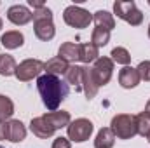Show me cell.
Here are the masks:
<instances>
[{"label": "cell", "mask_w": 150, "mask_h": 148, "mask_svg": "<svg viewBox=\"0 0 150 148\" xmlns=\"http://www.w3.org/2000/svg\"><path fill=\"white\" fill-rule=\"evenodd\" d=\"M5 131H7V120L5 122H0V141L5 140Z\"/></svg>", "instance_id": "4dcf8cb0"}, {"label": "cell", "mask_w": 150, "mask_h": 148, "mask_svg": "<svg viewBox=\"0 0 150 148\" xmlns=\"http://www.w3.org/2000/svg\"><path fill=\"white\" fill-rule=\"evenodd\" d=\"M98 58H100V54H98V47L96 45H93L91 42L89 44H80V61L82 63L89 65V63L96 61Z\"/></svg>", "instance_id": "44dd1931"}, {"label": "cell", "mask_w": 150, "mask_h": 148, "mask_svg": "<svg viewBox=\"0 0 150 148\" xmlns=\"http://www.w3.org/2000/svg\"><path fill=\"white\" fill-rule=\"evenodd\" d=\"M37 91L40 94V98H42L44 106L49 111H56L59 108V105L67 99V96L70 92V87L59 77L45 73L37 78Z\"/></svg>", "instance_id": "6da1fadb"}, {"label": "cell", "mask_w": 150, "mask_h": 148, "mask_svg": "<svg viewBox=\"0 0 150 148\" xmlns=\"http://www.w3.org/2000/svg\"><path fill=\"white\" fill-rule=\"evenodd\" d=\"M93 122L89 118H75L68 124L67 132H68V140H72L75 143H84L91 138L93 134Z\"/></svg>", "instance_id": "277c9868"}, {"label": "cell", "mask_w": 150, "mask_h": 148, "mask_svg": "<svg viewBox=\"0 0 150 148\" xmlns=\"http://www.w3.org/2000/svg\"><path fill=\"white\" fill-rule=\"evenodd\" d=\"M42 70H44V63L40 59H25L16 68V78L21 82H28L33 80L35 77L38 78Z\"/></svg>", "instance_id": "52a82bcc"}, {"label": "cell", "mask_w": 150, "mask_h": 148, "mask_svg": "<svg viewBox=\"0 0 150 148\" xmlns=\"http://www.w3.org/2000/svg\"><path fill=\"white\" fill-rule=\"evenodd\" d=\"M14 113V103L11 98L0 94V122H5L12 117Z\"/></svg>", "instance_id": "cb8c5ba5"}, {"label": "cell", "mask_w": 150, "mask_h": 148, "mask_svg": "<svg viewBox=\"0 0 150 148\" xmlns=\"http://www.w3.org/2000/svg\"><path fill=\"white\" fill-rule=\"evenodd\" d=\"M0 148H4V147H0Z\"/></svg>", "instance_id": "8d00e7d4"}, {"label": "cell", "mask_w": 150, "mask_h": 148, "mask_svg": "<svg viewBox=\"0 0 150 148\" xmlns=\"http://www.w3.org/2000/svg\"><path fill=\"white\" fill-rule=\"evenodd\" d=\"M67 82L70 84V85H74L75 91H82V66H70L68 68V72H67Z\"/></svg>", "instance_id": "7402d4cb"}, {"label": "cell", "mask_w": 150, "mask_h": 148, "mask_svg": "<svg viewBox=\"0 0 150 148\" xmlns=\"http://www.w3.org/2000/svg\"><path fill=\"white\" fill-rule=\"evenodd\" d=\"M7 19L16 26H23V25H28L33 19V12L26 5L16 4V5H11L7 9Z\"/></svg>", "instance_id": "ba28073f"}, {"label": "cell", "mask_w": 150, "mask_h": 148, "mask_svg": "<svg viewBox=\"0 0 150 148\" xmlns=\"http://www.w3.org/2000/svg\"><path fill=\"white\" fill-rule=\"evenodd\" d=\"M0 42H2V45L5 47V49H18V47H21L23 44H25V37H23V33L21 32H18V30H12V32H5L2 38H0Z\"/></svg>", "instance_id": "e0dca14e"}, {"label": "cell", "mask_w": 150, "mask_h": 148, "mask_svg": "<svg viewBox=\"0 0 150 148\" xmlns=\"http://www.w3.org/2000/svg\"><path fill=\"white\" fill-rule=\"evenodd\" d=\"M149 5H150V0H149Z\"/></svg>", "instance_id": "d590c367"}, {"label": "cell", "mask_w": 150, "mask_h": 148, "mask_svg": "<svg viewBox=\"0 0 150 148\" xmlns=\"http://www.w3.org/2000/svg\"><path fill=\"white\" fill-rule=\"evenodd\" d=\"M2 25H4V23H2V19H0V30H2Z\"/></svg>", "instance_id": "d6a6232c"}, {"label": "cell", "mask_w": 150, "mask_h": 148, "mask_svg": "<svg viewBox=\"0 0 150 148\" xmlns=\"http://www.w3.org/2000/svg\"><path fill=\"white\" fill-rule=\"evenodd\" d=\"M93 21L96 23V28H103V30H108V32H112L113 28H115L113 14H110L108 11H98V12H94Z\"/></svg>", "instance_id": "ac0fdd59"}, {"label": "cell", "mask_w": 150, "mask_h": 148, "mask_svg": "<svg viewBox=\"0 0 150 148\" xmlns=\"http://www.w3.org/2000/svg\"><path fill=\"white\" fill-rule=\"evenodd\" d=\"M149 37H150V25H149Z\"/></svg>", "instance_id": "836d02e7"}, {"label": "cell", "mask_w": 150, "mask_h": 148, "mask_svg": "<svg viewBox=\"0 0 150 148\" xmlns=\"http://www.w3.org/2000/svg\"><path fill=\"white\" fill-rule=\"evenodd\" d=\"M98 89H100V87L96 85V82H94V78H93L91 68L82 66V91H84L86 98H87V99H93V98L98 94Z\"/></svg>", "instance_id": "9a60e30c"}, {"label": "cell", "mask_w": 150, "mask_h": 148, "mask_svg": "<svg viewBox=\"0 0 150 148\" xmlns=\"http://www.w3.org/2000/svg\"><path fill=\"white\" fill-rule=\"evenodd\" d=\"M58 58L65 59L67 63L80 61V44H74V42H65V44H61V47H59V51H58Z\"/></svg>", "instance_id": "7c38bea8"}, {"label": "cell", "mask_w": 150, "mask_h": 148, "mask_svg": "<svg viewBox=\"0 0 150 148\" xmlns=\"http://www.w3.org/2000/svg\"><path fill=\"white\" fill-rule=\"evenodd\" d=\"M113 12L117 14V18L129 23L131 26H140L143 23V14L133 0L131 2H115L113 4Z\"/></svg>", "instance_id": "3957f363"}, {"label": "cell", "mask_w": 150, "mask_h": 148, "mask_svg": "<svg viewBox=\"0 0 150 148\" xmlns=\"http://www.w3.org/2000/svg\"><path fill=\"white\" fill-rule=\"evenodd\" d=\"M91 73H93V78L96 82L98 87L101 85H107L112 78V73H113V61L110 58H98L94 61V66L91 68Z\"/></svg>", "instance_id": "8992f818"}, {"label": "cell", "mask_w": 150, "mask_h": 148, "mask_svg": "<svg viewBox=\"0 0 150 148\" xmlns=\"http://www.w3.org/2000/svg\"><path fill=\"white\" fill-rule=\"evenodd\" d=\"M52 148H72V145H70V141H68L67 138L59 136V138H56V140L52 141Z\"/></svg>", "instance_id": "f1b7e54d"}, {"label": "cell", "mask_w": 150, "mask_h": 148, "mask_svg": "<svg viewBox=\"0 0 150 148\" xmlns=\"http://www.w3.org/2000/svg\"><path fill=\"white\" fill-rule=\"evenodd\" d=\"M136 72L140 75V80L150 82V61H142L136 68Z\"/></svg>", "instance_id": "4316f807"}, {"label": "cell", "mask_w": 150, "mask_h": 148, "mask_svg": "<svg viewBox=\"0 0 150 148\" xmlns=\"http://www.w3.org/2000/svg\"><path fill=\"white\" fill-rule=\"evenodd\" d=\"M119 84L124 87V89H133L140 84V75L136 72V68L133 66H124L120 72H119Z\"/></svg>", "instance_id": "4fadbf2b"}, {"label": "cell", "mask_w": 150, "mask_h": 148, "mask_svg": "<svg viewBox=\"0 0 150 148\" xmlns=\"http://www.w3.org/2000/svg\"><path fill=\"white\" fill-rule=\"evenodd\" d=\"M30 129H32V132L40 138V140H47V138H51L54 132H56V129L44 118V115L42 117H35V118H32V122H30Z\"/></svg>", "instance_id": "8fae6325"}, {"label": "cell", "mask_w": 150, "mask_h": 148, "mask_svg": "<svg viewBox=\"0 0 150 148\" xmlns=\"http://www.w3.org/2000/svg\"><path fill=\"white\" fill-rule=\"evenodd\" d=\"M38 19H52V11L47 5H44L42 9L33 11V21H38Z\"/></svg>", "instance_id": "83f0119b"}, {"label": "cell", "mask_w": 150, "mask_h": 148, "mask_svg": "<svg viewBox=\"0 0 150 148\" xmlns=\"http://www.w3.org/2000/svg\"><path fill=\"white\" fill-rule=\"evenodd\" d=\"M63 19L72 28H87L93 21V16L89 14V11L79 5H68L63 12Z\"/></svg>", "instance_id": "5b68a950"}, {"label": "cell", "mask_w": 150, "mask_h": 148, "mask_svg": "<svg viewBox=\"0 0 150 148\" xmlns=\"http://www.w3.org/2000/svg\"><path fill=\"white\" fill-rule=\"evenodd\" d=\"M113 143H115V134L110 127H103L98 131L94 140V148H112Z\"/></svg>", "instance_id": "d6986e66"}, {"label": "cell", "mask_w": 150, "mask_h": 148, "mask_svg": "<svg viewBox=\"0 0 150 148\" xmlns=\"http://www.w3.org/2000/svg\"><path fill=\"white\" fill-rule=\"evenodd\" d=\"M26 138V127L21 120H7V131H5V140L12 143H19Z\"/></svg>", "instance_id": "30bf717a"}, {"label": "cell", "mask_w": 150, "mask_h": 148, "mask_svg": "<svg viewBox=\"0 0 150 148\" xmlns=\"http://www.w3.org/2000/svg\"><path fill=\"white\" fill-rule=\"evenodd\" d=\"M110 56H112L110 59H112L113 63H117V65L129 66V63H131V54L124 47H115V49H112V54Z\"/></svg>", "instance_id": "484cf974"}, {"label": "cell", "mask_w": 150, "mask_h": 148, "mask_svg": "<svg viewBox=\"0 0 150 148\" xmlns=\"http://www.w3.org/2000/svg\"><path fill=\"white\" fill-rule=\"evenodd\" d=\"M136 117V129H138V134L143 136V138H149L150 134V115L147 111H142Z\"/></svg>", "instance_id": "603a6c76"}, {"label": "cell", "mask_w": 150, "mask_h": 148, "mask_svg": "<svg viewBox=\"0 0 150 148\" xmlns=\"http://www.w3.org/2000/svg\"><path fill=\"white\" fill-rule=\"evenodd\" d=\"M28 4H30L35 11H37V9H42V7L45 5V4H44V2H40V0H28Z\"/></svg>", "instance_id": "f546056e"}, {"label": "cell", "mask_w": 150, "mask_h": 148, "mask_svg": "<svg viewBox=\"0 0 150 148\" xmlns=\"http://www.w3.org/2000/svg\"><path fill=\"white\" fill-rule=\"evenodd\" d=\"M110 129L119 140H131L138 134L136 129V117L129 113H119L110 122Z\"/></svg>", "instance_id": "7a4b0ae2"}, {"label": "cell", "mask_w": 150, "mask_h": 148, "mask_svg": "<svg viewBox=\"0 0 150 148\" xmlns=\"http://www.w3.org/2000/svg\"><path fill=\"white\" fill-rule=\"evenodd\" d=\"M33 32H35V37L38 40H44V42L52 40L54 35H56V28H54L52 19H38V21H33Z\"/></svg>", "instance_id": "9c48e42d"}, {"label": "cell", "mask_w": 150, "mask_h": 148, "mask_svg": "<svg viewBox=\"0 0 150 148\" xmlns=\"http://www.w3.org/2000/svg\"><path fill=\"white\" fill-rule=\"evenodd\" d=\"M68 68H70V65H68L65 59H61V58H52V59H49V61L44 63V70H45V73L56 75V77L65 75L67 72H68Z\"/></svg>", "instance_id": "2e32d148"}, {"label": "cell", "mask_w": 150, "mask_h": 148, "mask_svg": "<svg viewBox=\"0 0 150 148\" xmlns=\"http://www.w3.org/2000/svg\"><path fill=\"white\" fill-rule=\"evenodd\" d=\"M145 111L150 115V99H149V103H147V106H145Z\"/></svg>", "instance_id": "1f68e13d"}, {"label": "cell", "mask_w": 150, "mask_h": 148, "mask_svg": "<svg viewBox=\"0 0 150 148\" xmlns=\"http://www.w3.org/2000/svg\"><path fill=\"white\" fill-rule=\"evenodd\" d=\"M110 40V32L108 30H103V28H94L93 33H91V44L96 45L98 49L100 47H105Z\"/></svg>", "instance_id": "d4e9b609"}, {"label": "cell", "mask_w": 150, "mask_h": 148, "mask_svg": "<svg viewBox=\"0 0 150 148\" xmlns=\"http://www.w3.org/2000/svg\"><path fill=\"white\" fill-rule=\"evenodd\" d=\"M147 140H149V143H150V134H149V138H147Z\"/></svg>", "instance_id": "e575fe53"}, {"label": "cell", "mask_w": 150, "mask_h": 148, "mask_svg": "<svg viewBox=\"0 0 150 148\" xmlns=\"http://www.w3.org/2000/svg\"><path fill=\"white\" fill-rule=\"evenodd\" d=\"M18 63L11 54H0V75L2 77H11L16 75Z\"/></svg>", "instance_id": "ffe728a7"}, {"label": "cell", "mask_w": 150, "mask_h": 148, "mask_svg": "<svg viewBox=\"0 0 150 148\" xmlns=\"http://www.w3.org/2000/svg\"><path fill=\"white\" fill-rule=\"evenodd\" d=\"M44 118L58 131V129H61V127H68V124L72 122V118H70V113L65 110H56V111H49V113H45L44 115Z\"/></svg>", "instance_id": "5bb4252c"}]
</instances>
